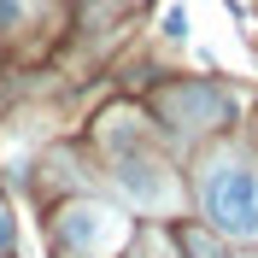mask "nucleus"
Here are the masks:
<instances>
[{"label":"nucleus","mask_w":258,"mask_h":258,"mask_svg":"<svg viewBox=\"0 0 258 258\" xmlns=\"http://www.w3.org/2000/svg\"><path fill=\"white\" fill-rule=\"evenodd\" d=\"M206 217L229 241H258V176L246 164H217L206 176Z\"/></svg>","instance_id":"obj_1"},{"label":"nucleus","mask_w":258,"mask_h":258,"mask_svg":"<svg viewBox=\"0 0 258 258\" xmlns=\"http://www.w3.org/2000/svg\"><path fill=\"white\" fill-rule=\"evenodd\" d=\"M112 229H117L112 211H100V206H71V211L59 217V252H64V258H94L100 246L112 241Z\"/></svg>","instance_id":"obj_2"},{"label":"nucleus","mask_w":258,"mask_h":258,"mask_svg":"<svg viewBox=\"0 0 258 258\" xmlns=\"http://www.w3.org/2000/svg\"><path fill=\"white\" fill-rule=\"evenodd\" d=\"M164 30H170V35H188V12H182V6H170V12H164Z\"/></svg>","instance_id":"obj_3"},{"label":"nucleus","mask_w":258,"mask_h":258,"mask_svg":"<svg viewBox=\"0 0 258 258\" xmlns=\"http://www.w3.org/2000/svg\"><path fill=\"white\" fill-rule=\"evenodd\" d=\"M18 12H24L18 0H0V24H18Z\"/></svg>","instance_id":"obj_4"},{"label":"nucleus","mask_w":258,"mask_h":258,"mask_svg":"<svg viewBox=\"0 0 258 258\" xmlns=\"http://www.w3.org/2000/svg\"><path fill=\"white\" fill-rule=\"evenodd\" d=\"M12 241V217H6V206H0V246Z\"/></svg>","instance_id":"obj_5"}]
</instances>
